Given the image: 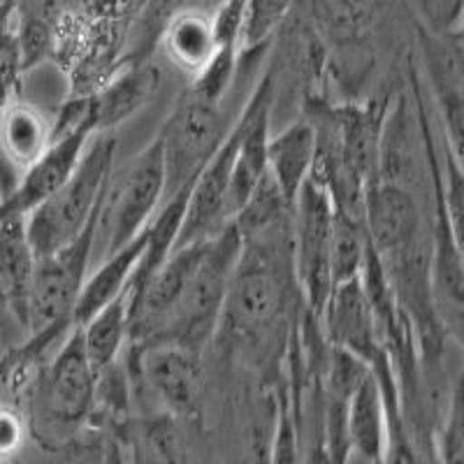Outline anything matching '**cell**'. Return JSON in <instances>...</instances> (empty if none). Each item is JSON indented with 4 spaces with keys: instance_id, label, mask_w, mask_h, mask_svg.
<instances>
[{
    "instance_id": "obj_23",
    "label": "cell",
    "mask_w": 464,
    "mask_h": 464,
    "mask_svg": "<svg viewBox=\"0 0 464 464\" xmlns=\"http://www.w3.org/2000/svg\"><path fill=\"white\" fill-rule=\"evenodd\" d=\"M24 72L22 47L14 31H0V111L12 102L19 80Z\"/></svg>"
},
{
    "instance_id": "obj_19",
    "label": "cell",
    "mask_w": 464,
    "mask_h": 464,
    "mask_svg": "<svg viewBox=\"0 0 464 464\" xmlns=\"http://www.w3.org/2000/svg\"><path fill=\"white\" fill-rule=\"evenodd\" d=\"M80 330L91 364L101 374L119 360L123 346L130 339V290L126 288L121 295L107 302L101 312L82 323Z\"/></svg>"
},
{
    "instance_id": "obj_9",
    "label": "cell",
    "mask_w": 464,
    "mask_h": 464,
    "mask_svg": "<svg viewBox=\"0 0 464 464\" xmlns=\"http://www.w3.org/2000/svg\"><path fill=\"white\" fill-rule=\"evenodd\" d=\"M418 44H420L422 61L428 68L430 89L434 102L441 110V121L446 126L443 142L455 153L462 156V35L459 26L446 33L430 31L418 26Z\"/></svg>"
},
{
    "instance_id": "obj_15",
    "label": "cell",
    "mask_w": 464,
    "mask_h": 464,
    "mask_svg": "<svg viewBox=\"0 0 464 464\" xmlns=\"http://www.w3.org/2000/svg\"><path fill=\"white\" fill-rule=\"evenodd\" d=\"M144 246H147V227L126 246L116 248L110 256L101 258L98 267L86 276L84 285H82V293L72 312L74 325L89 321L95 312H101L107 302L121 295L123 290L130 285L132 275H135L140 258L144 254Z\"/></svg>"
},
{
    "instance_id": "obj_2",
    "label": "cell",
    "mask_w": 464,
    "mask_h": 464,
    "mask_svg": "<svg viewBox=\"0 0 464 464\" xmlns=\"http://www.w3.org/2000/svg\"><path fill=\"white\" fill-rule=\"evenodd\" d=\"M114 153V135H93L65 184L28 214L26 232L37 258L53 254L56 248L72 242L98 218L107 184L111 179Z\"/></svg>"
},
{
    "instance_id": "obj_22",
    "label": "cell",
    "mask_w": 464,
    "mask_h": 464,
    "mask_svg": "<svg viewBox=\"0 0 464 464\" xmlns=\"http://www.w3.org/2000/svg\"><path fill=\"white\" fill-rule=\"evenodd\" d=\"M432 464H464L462 379L453 381L449 404L432 432Z\"/></svg>"
},
{
    "instance_id": "obj_6",
    "label": "cell",
    "mask_w": 464,
    "mask_h": 464,
    "mask_svg": "<svg viewBox=\"0 0 464 464\" xmlns=\"http://www.w3.org/2000/svg\"><path fill=\"white\" fill-rule=\"evenodd\" d=\"M95 223L98 218L72 242L56 248L53 254L37 258L31 288V316H28L31 334L74 327V304L93 263Z\"/></svg>"
},
{
    "instance_id": "obj_11",
    "label": "cell",
    "mask_w": 464,
    "mask_h": 464,
    "mask_svg": "<svg viewBox=\"0 0 464 464\" xmlns=\"http://www.w3.org/2000/svg\"><path fill=\"white\" fill-rule=\"evenodd\" d=\"M160 89V70L151 61H130L98 93L89 95L95 132H110L149 105Z\"/></svg>"
},
{
    "instance_id": "obj_4",
    "label": "cell",
    "mask_w": 464,
    "mask_h": 464,
    "mask_svg": "<svg viewBox=\"0 0 464 464\" xmlns=\"http://www.w3.org/2000/svg\"><path fill=\"white\" fill-rule=\"evenodd\" d=\"M165 200V165L160 140L151 144L110 179L95 223V242L101 239L102 258L126 246L149 226Z\"/></svg>"
},
{
    "instance_id": "obj_12",
    "label": "cell",
    "mask_w": 464,
    "mask_h": 464,
    "mask_svg": "<svg viewBox=\"0 0 464 464\" xmlns=\"http://www.w3.org/2000/svg\"><path fill=\"white\" fill-rule=\"evenodd\" d=\"M37 256L26 232V218L12 217L0 221V300L14 321L28 330L31 288Z\"/></svg>"
},
{
    "instance_id": "obj_13",
    "label": "cell",
    "mask_w": 464,
    "mask_h": 464,
    "mask_svg": "<svg viewBox=\"0 0 464 464\" xmlns=\"http://www.w3.org/2000/svg\"><path fill=\"white\" fill-rule=\"evenodd\" d=\"M346 432L351 453L367 464H383L391 443V413L383 391L372 374L364 376L348 397Z\"/></svg>"
},
{
    "instance_id": "obj_20",
    "label": "cell",
    "mask_w": 464,
    "mask_h": 464,
    "mask_svg": "<svg viewBox=\"0 0 464 464\" xmlns=\"http://www.w3.org/2000/svg\"><path fill=\"white\" fill-rule=\"evenodd\" d=\"M367 232L360 218L348 217L334 207L333 218V246H330V269L333 284H346L360 276L364 254H367Z\"/></svg>"
},
{
    "instance_id": "obj_1",
    "label": "cell",
    "mask_w": 464,
    "mask_h": 464,
    "mask_svg": "<svg viewBox=\"0 0 464 464\" xmlns=\"http://www.w3.org/2000/svg\"><path fill=\"white\" fill-rule=\"evenodd\" d=\"M242 235L235 221L226 223L211 237L202 239L200 258L186 281L184 293L156 337L144 343L168 342L188 348L193 353H202V348L221 327L226 290L232 269L242 254Z\"/></svg>"
},
{
    "instance_id": "obj_21",
    "label": "cell",
    "mask_w": 464,
    "mask_h": 464,
    "mask_svg": "<svg viewBox=\"0 0 464 464\" xmlns=\"http://www.w3.org/2000/svg\"><path fill=\"white\" fill-rule=\"evenodd\" d=\"M295 3L297 0H242V56L267 47Z\"/></svg>"
},
{
    "instance_id": "obj_18",
    "label": "cell",
    "mask_w": 464,
    "mask_h": 464,
    "mask_svg": "<svg viewBox=\"0 0 464 464\" xmlns=\"http://www.w3.org/2000/svg\"><path fill=\"white\" fill-rule=\"evenodd\" d=\"M52 138L53 126L28 102L12 101L0 111V151L19 169L35 163L47 151Z\"/></svg>"
},
{
    "instance_id": "obj_7",
    "label": "cell",
    "mask_w": 464,
    "mask_h": 464,
    "mask_svg": "<svg viewBox=\"0 0 464 464\" xmlns=\"http://www.w3.org/2000/svg\"><path fill=\"white\" fill-rule=\"evenodd\" d=\"M98 372L91 364L80 325H74L58 343L43 376V404L49 420L61 428H77L93 411Z\"/></svg>"
},
{
    "instance_id": "obj_5",
    "label": "cell",
    "mask_w": 464,
    "mask_h": 464,
    "mask_svg": "<svg viewBox=\"0 0 464 464\" xmlns=\"http://www.w3.org/2000/svg\"><path fill=\"white\" fill-rule=\"evenodd\" d=\"M227 130L221 102L207 101L193 89L181 95L159 135L165 165V200L196 181Z\"/></svg>"
},
{
    "instance_id": "obj_14",
    "label": "cell",
    "mask_w": 464,
    "mask_h": 464,
    "mask_svg": "<svg viewBox=\"0 0 464 464\" xmlns=\"http://www.w3.org/2000/svg\"><path fill=\"white\" fill-rule=\"evenodd\" d=\"M316 165V130L312 121H295L267 140V174L293 207Z\"/></svg>"
},
{
    "instance_id": "obj_25",
    "label": "cell",
    "mask_w": 464,
    "mask_h": 464,
    "mask_svg": "<svg viewBox=\"0 0 464 464\" xmlns=\"http://www.w3.org/2000/svg\"><path fill=\"white\" fill-rule=\"evenodd\" d=\"M142 3H144V0H138V7H140V5H142Z\"/></svg>"
},
{
    "instance_id": "obj_17",
    "label": "cell",
    "mask_w": 464,
    "mask_h": 464,
    "mask_svg": "<svg viewBox=\"0 0 464 464\" xmlns=\"http://www.w3.org/2000/svg\"><path fill=\"white\" fill-rule=\"evenodd\" d=\"M383 0H300L325 44L348 47L364 40L379 19Z\"/></svg>"
},
{
    "instance_id": "obj_8",
    "label": "cell",
    "mask_w": 464,
    "mask_h": 464,
    "mask_svg": "<svg viewBox=\"0 0 464 464\" xmlns=\"http://www.w3.org/2000/svg\"><path fill=\"white\" fill-rule=\"evenodd\" d=\"M135 367L169 413L196 416L200 409V353L177 343H135Z\"/></svg>"
},
{
    "instance_id": "obj_10",
    "label": "cell",
    "mask_w": 464,
    "mask_h": 464,
    "mask_svg": "<svg viewBox=\"0 0 464 464\" xmlns=\"http://www.w3.org/2000/svg\"><path fill=\"white\" fill-rule=\"evenodd\" d=\"M362 226L379 258L397 254L425 235L418 202L404 186L388 179H376L364 190Z\"/></svg>"
},
{
    "instance_id": "obj_16",
    "label": "cell",
    "mask_w": 464,
    "mask_h": 464,
    "mask_svg": "<svg viewBox=\"0 0 464 464\" xmlns=\"http://www.w3.org/2000/svg\"><path fill=\"white\" fill-rule=\"evenodd\" d=\"M159 44L181 70L198 77L209 65L218 47L214 12L207 7H188L179 12L165 26Z\"/></svg>"
},
{
    "instance_id": "obj_24",
    "label": "cell",
    "mask_w": 464,
    "mask_h": 464,
    "mask_svg": "<svg viewBox=\"0 0 464 464\" xmlns=\"http://www.w3.org/2000/svg\"><path fill=\"white\" fill-rule=\"evenodd\" d=\"M24 439H26V428L22 416L10 406H0V459L19 453Z\"/></svg>"
},
{
    "instance_id": "obj_3",
    "label": "cell",
    "mask_w": 464,
    "mask_h": 464,
    "mask_svg": "<svg viewBox=\"0 0 464 464\" xmlns=\"http://www.w3.org/2000/svg\"><path fill=\"white\" fill-rule=\"evenodd\" d=\"M334 202L327 186L316 174L304 181L290 209V248H293V275L304 312L321 323L325 302L333 293V246Z\"/></svg>"
}]
</instances>
